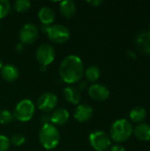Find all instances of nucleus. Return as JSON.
I'll use <instances>...</instances> for the list:
<instances>
[{
    "label": "nucleus",
    "mask_w": 150,
    "mask_h": 151,
    "mask_svg": "<svg viewBox=\"0 0 150 151\" xmlns=\"http://www.w3.org/2000/svg\"><path fill=\"white\" fill-rule=\"evenodd\" d=\"M85 72L82 59L77 55H68L65 57L59 65V75L63 81L67 84H74L79 82Z\"/></svg>",
    "instance_id": "1"
},
{
    "label": "nucleus",
    "mask_w": 150,
    "mask_h": 151,
    "mask_svg": "<svg viewBox=\"0 0 150 151\" xmlns=\"http://www.w3.org/2000/svg\"><path fill=\"white\" fill-rule=\"evenodd\" d=\"M38 139L41 145L47 150H54L60 142V133L52 124H47L42 127Z\"/></svg>",
    "instance_id": "2"
},
{
    "label": "nucleus",
    "mask_w": 150,
    "mask_h": 151,
    "mask_svg": "<svg viewBox=\"0 0 150 151\" xmlns=\"http://www.w3.org/2000/svg\"><path fill=\"white\" fill-rule=\"evenodd\" d=\"M133 132V126L130 121L126 119L116 120L111 127V139L115 142L121 143L127 141Z\"/></svg>",
    "instance_id": "3"
},
{
    "label": "nucleus",
    "mask_w": 150,
    "mask_h": 151,
    "mask_svg": "<svg viewBox=\"0 0 150 151\" xmlns=\"http://www.w3.org/2000/svg\"><path fill=\"white\" fill-rule=\"evenodd\" d=\"M35 112V105L30 99H23L15 106L13 117L19 122H27L31 120Z\"/></svg>",
    "instance_id": "4"
},
{
    "label": "nucleus",
    "mask_w": 150,
    "mask_h": 151,
    "mask_svg": "<svg viewBox=\"0 0 150 151\" xmlns=\"http://www.w3.org/2000/svg\"><path fill=\"white\" fill-rule=\"evenodd\" d=\"M46 34L48 38L54 43L62 44L66 42L71 37L70 30L64 25H51L48 27Z\"/></svg>",
    "instance_id": "5"
},
{
    "label": "nucleus",
    "mask_w": 150,
    "mask_h": 151,
    "mask_svg": "<svg viewBox=\"0 0 150 151\" xmlns=\"http://www.w3.org/2000/svg\"><path fill=\"white\" fill-rule=\"evenodd\" d=\"M91 147L96 151H106L111 145V137L103 131H95L88 137Z\"/></svg>",
    "instance_id": "6"
},
{
    "label": "nucleus",
    "mask_w": 150,
    "mask_h": 151,
    "mask_svg": "<svg viewBox=\"0 0 150 151\" xmlns=\"http://www.w3.org/2000/svg\"><path fill=\"white\" fill-rule=\"evenodd\" d=\"M56 57V51L52 45L49 43H42L41 44L36 51H35V58L38 63L41 65L48 66L50 65Z\"/></svg>",
    "instance_id": "7"
},
{
    "label": "nucleus",
    "mask_w": 150,
    "mask_h": 151,
    "mask_svg": "<svg viewBox=\"0 0 150 151\" xmlns=\"http://www.w3.org/2000/svg\"><path fill=\"white\" fill-rule=\"evenodd\" d=\"M57 96L52 92H45L42 94L37 99V108L43 112L52 111L57 105Z\"/></svg>",
    "instance_id": "8"
},
{
    "label": "nucleus",
    "mask_w": 150,
    "mask_h": 151,
    "mask_svg": "<svg viewBox=\"0 0 150 151\" xmlns=\"http://www.w3.org/2000/svg\"><path fill=\"white\" fill-rule=\"evenodd\" d=\"M38 28L33 23L25 24L19 30V38L21 43L25 44H32L38 38Z\"/></svg>",
    "instance_id": "9"
},
{
    "label": "nucleus",
    "mask_w": 150,
    "mask_h": 151,
    "mask_svg": "<svg viewBox=\"0 0 150 151\" xmlns=\"http://www.w3.org/2000/svg\"><path fill=\"white\" fill-rule=\"evenodd\" d=\"M88 93L92 99L99 102L105 101L110 96V90L108 89V88L103 84L98 83L92 84L91 86H89Z\"/></svg>",
    "instance_id": "10"
},
{
    "label": "nucleus",
    "mask_w": 150,
    "mask_h": 151,
    "mask_svg": "<svg viewBox=\"0 0 150 151\" xmlns=\"http://www.w3.org/2000/svg\"><path fill=\"white\" fill-rule=\"evenodd\" d=\"M92 116H93V108L87 104H79L73 112L74 119L80 123H84L88 121L92 118Z\"/></svg>",
    "instance_id": "11"
},
{
    "label": "nucleus",
    "mask_w": 150,
    "mask_h": 151,
    "mask_svg": "<svg viewBox=\"0 0 150 151\" xmlns=\"http://www.w3.org/2000/svg\"><path fill=\"white\" fill-rule=\"evenodd\" d=\"M136 47L144 54H150V32L144 31L137 35L135 38Z\"/></svg>",
    "instance_id": "12"
},
{
    "label": "nucleus",
    "mask_w": 150,
    "mask_h": 151,
    "mask_svg": "<svg viewBox=\"0 0 150 151\" xmlns=\"http://www.w3.org/2000/svg\"><path fill=\"white\" fill-rule=\"evenodd\" d=\"M50 116V123L56 126H63L67 123L70 118L69 111L64 108H58L55 110Z\"/></svg>",
    "instance_id": "13"
},
{
    "label": "nucleus",
    "mask_w": 150,
    "mask_h": 151,
    "mask_svg": "<svg viewBox=\"0 0 150 151\" xmlns=\"http://www.w3.org/2000/svg\"><path fill=\"white\" fill-rule=\"evenodd\" d=\"M0 70H1L0 71L1 77L5 81H8V82L15 81L19 78V69L15 65H11V64L4 65L3 67Z\"/></svg>",
    "instance_id": "14"
},
{
    "label": "nucleus",
    "mask_w": 150,
    "mask_h": 151,
    "mask_svg": "<svg viewBox=\"0 0 150 151\" xmlns=\"http://www.w3.org/2000/svg\"><path fill=\"white\" fill-rule=\"evenodd\" d=\"M38 19L42 25L51 26V24L55 21L56 14L51 8L48 6H43L38 12Z\"/></svg>",
    "instance_id": "15"
},
{
    "label": "nucleus",
    "mask_w": 150,
    "mask_h": 151,
    "mask_svg": "<svg viewBox=\"0 0 150 151\" xmlns=\"http://www.w3.org/2000/svg\"><path fill=\"white\" fill-rule=\"evenodd\" d=\"M59 11L62 16H64L65 18L70 19L75 15L77 12V6H76V4L72 0H64L60 2Z\"/></svg>",
    "instance_id": "16"
},
{
    "label": "nucleus",
    "mask_w": 150,
    "mask_h": 151,
    "mask_svg": "<svg viewBox=\"0 0 150 151\" xmlns=\"http://www.w3.org/2000/svg\"><path fill=\"white\" fill-rule=\"evenodd\" d=\"M64 96L65 100L72 104H79L81 100V95L79 89L72 86H67L64 88Z\"/></svg>",
    "instance_id": "17"
},
{
    "label": "nucleus",
    "mask_w": 150,
    "mask_h": 151,
    "mask_svg": "<svg viewBox=\"0 0 150 151\" xmlns=\"http://www.w3.org/2000/svg\"><path fill=\"white\" fill-rule=\"evenodd\" d=\"M135 137L142 142L150 141V125L147 123L139 124L133 130Z\"/></svg>",
    "instance_id": "18"
},
{
    "label": "nucleus",
    "mask_w": 150,
    "mask_h": 151,
    "mask_svg": "<svg viewBox=\"0 0 150 151\" xmlns=\"http://www.w3.org/2000/svg\"><path fill=\"white\" fill-rule=\"evenodd\" d=\"M147 117V111L141 106H136L130 111V119L136 123L142 122Z\"/></svg>",
    "instance_id": "19"
},
{
    "label": "nucleus",
    "mask_w": 150,
    "mask_h": 151,
    "mask_svg": "<svg viewBox=\"0 0 150 151\" xmlns=\"http://www.w3.org/2000/svg\"><path fill=\"white\" fill-rule=\"evenodd\" d=\"M84 75L86 77V79L90 81V82H95L96 81L100 75H101V72H100V69L97 67V66H95V65H92V66H89L88 67L85 72H84Z\"/></svg>",
    "instance_id": "20"
},
{
    "label": "nucleus",
    "mask_w": 150,
    "mask_h": 151,
    "mask_svg": "<svg viewBox=\"0 0 150 151\" xmlns=\"http://www.w3.org/2000/svg\"><path fill=\"white\" fill-rule=\"evenodd\" d=\"M13 6L18 12H25L30 9L31 2L29 0H16Z\"/></svg>",
    "instance_id": "21"
},
{
    "label": "nucleus",
    "mask_w": 150,
    "mask_h": 151,
    "mask_svg": "<svg viewBox=\"0 0 150 151\" xmlns=\"http://www.w3.org/2000/svg\"><path fill=\"white\" fill-rule=\"evenodd\" d=\"M14 117L13 114L7 110H1L0 111V124L1 125H5L9 124L13 120Z\"/></svg>",
    "instance_id": "22"
},
{
    "label": "nucleus",
    "mask_w": 150,
    "mask_h": 151,
    "mask_svg": "<svg viewBox=\"0 0 150 151\" xmlns=\"http://www.w3.org/2000/svg\"><path fill=\"white\" fill-rule=\"evenodd\" d=\"M11 11V4L8 0H0V19L9 14Z\"/></svg>",
    "instance_id": "23"
},
{
    "label": "nucleus",
    "mask_w": 150,
    "mask_h": 151,
    "mask_svg": "<svg viewBox=\"0 0 150 151\" xmlns=\"http://www.w3.org/2000/svg\"><path fill=\"white\" fill-rule=\"evenodd\" d=\"M10 142H11V144H12L16 147H19V146H21L22 144L25 143L26 138L21 134H15L11 136Z\"/></svg>",
    "instance_id": "24"
},
{
    "label": "nucleus",
    "mask_w": 150,
    "mask_h": 151,
    "mask_svg": "<svg viewBox=\"0 0 150 151\" xmlns=\"http://www.w3.org/2000/svg\"><path fill=\"white\" fill-rule=\"evenodd\" d=\"M10 139L3 134H0V151H7L10 149Z\"/></svg>",
    "instance_id": "25"
},
{
    "label": "nucleus",
    "mask_w": 150,
    "mask_h": 151,
    "mask_svg": "<svg viewBox=\"0 0 150 151\" xmlns=\"http://www.w3.org/2000/svg\"><path fill=\"white\" fill-rule=\"evenodd\" d=\"M87 3L88 4L94 6V7H97V6H99L103 3V1L102 0H88V1H87Z\"/></svg>",
    "instance_id": "26"
},
{
    "label": "nucleus",
    "mask_w": 150,
    "mask_h": 151,
    "mask_svg": "<svg viewBox=\"0 0 150 151\" xmlns=\"http://www.w3.org/2000/svg\"><path fill=\"white\" fill-rule=\"evenodd\" d=\"M41 120H42V126L47 125V124H51V123H50V116H49V115H43V116L42 117Z\"/></svg>",
    "instance_id": "27"
},
{
    "label": "nucleus",
    "mask_w": 150,
    "mask_h": 151,
    "mask_svg": "<svg viewBox=\"0 0 150 151\" xmlns=\"http://www.w3.org/2000/svg\"><path fill=\"white\" fill-rule=\"evenodd\" d=\"M110 151H125V148L121 145L116 144L111 147V150Z\"/></svg>",
    "instance_id": "28"
},
{
    "label": "nucleus",
    "mask_w": 150,
    "mask_h": 151,
    "mask_svg": "<svg viewBox=\"0 0 150 151\" xmlns=\"http://www.w3.org/2000/svg\"><path fill=\"white\" fill-rule=\"evenodd\" d=\"M126 55H127V57H128L129 58H132V59H137V55H136V53H135L133 50H127V51H126Z\"/></svg>",
    "instance_id": "29"
},
{
    "label": "nucleus",
    "mask_w": 150,
    "mask_h": 151,
    "mask_svg": "<svg viewBox=\"0 0 150 151\" xmlns=\"http://www.w3.org/2000/svg\"><path fill=\"white\" fill-rule=\"evenodd\" d=\"M16 50L18 52H23L24 51V49H25V45L21 42H19L18 44H16Z\"/></svg>",
    "instance_id": "30"
},
{
    "label": "nucleus",
    "mask_w": 150,
    "mask_h": 151,
    "mask_svg": "<svg viewBox=\"0 0 150 151\" xmlns=\"http://www.w3.org/2000/svg\"><path fill=\"white\" fill-rule=\"evenodd\" d=\"M47 68H48V66H45V65H41V67H40L42 72H46Z\"/></svg>",
    "instance_id": "31"
},
{
    "label": "nucleus",
    "mask_w": 150,
    "mask_h": 151,
    "mask_svg": "<svg viewBox=\"0 0 150 151\" xmlns=\"http://www.w3.org/2000/svg\"><path fill=\"white\" fill-rule=\"evenodd\" d=\"M3 65H4V64H3V60H2V59L0 58V69H1L2 67H3Z\"/></svg>",
    "instance_id": "32"
},
{
    "label": "nucleus",
    "mask_w": 150,
    "mask_h": 151,
    "mask_svg": "<svg viewBox=\"0 0 150 151\" xmlns=\"http://www.w3.org/2000/svg\"><path fill=\"white\" fill-rule=\"evenodd\" d=\"M149 32H150V24H149Z\"/></svg>",
    "instance_id": "33"
}]
</instances>
